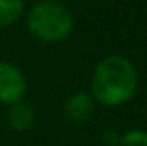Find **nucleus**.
Listing matches in <instances>:
<instances>
[{"label": "nucleus", "instance_id": "2", "mask_svg": "<svg viewBox=\"0 0 147 146\" xmlns=\"http://www.w3.org/2000/svg\"><path fill=\"white\" fill-rule=\"evenodd\" d=\"M74 19L69 9L55 0H43L28 14V29L43 43H60L70 36Z\"/></svg>", "mask_w": 147, "mask_h": 146}, {"label": "nucleus", "instance_id": "4", "mask_svg": "<svg viewBox=\"0 0 147 146\" xmlns=\"http://www.w3.org/2000/svg\"><path fill=\"white\" fill-rule=\"evenodd\" d=\"M65 117L75 122V124H84L87 122L92 113H94V98L84 91H79V93H74L69 96V100L65 102Z\"/></svg>", "mask_w": 147, "mask_h": 146}, {"label": "nucleus", "instance_id": "6", "mask_svg": "<svg viewBox=\"0 0 147 146\" xmlns=\"http://www.w3.org/2000/svg\"><path fill=\"white\" fill-rule=\"evenodd\" d=\"M24 12V0H0V28L14 24Z\"/></svg>", "mask_w": 147, "mask_h": 146}, {"label": "nucleus", "instance_id": "3", "mask_svg": "<svg viewBox=\"0 0 147 146\" xmlns=\"http://www.w3.org/2000/svg\"><path fill=\"white\" fill-rule=\"evenodd\" d=\"M26 89L28 84L22 71L10 62H0V103L12 105L21 102Z\"/></svg>", "mask_w": 147, "mask_h": 146}, {"label": "nucleus", "instance_id": "1", "mask_svg": "<svg viewBox=\"0 0 147 146\" xmlns=\"http://www.w3.org/2000/svg\"><path fill=\"white\" fill-rule=\"evenodd\" d=\"M137 86L139 74L135 65L121 55H108L94 67L91 96L105 107H118L132 100Z\"/></svg>", "mask_w": 147, "mask_h": 146}, {"label": "nucleus", "instance_id": "8", "mask_svg": "<svg viewBox=\"0 0 147 146\" xmlns=\"http://www.w3.org/2000/svg\"><path fill=\"white\" fill-rule=\"evenodd\" d=\"M101 141L106 146H118V143H120V134H116L115 131H106V132H103Z\"/></svg>", "mask_w": 147, "mask_h": 146}, {"label": "nucleus", "instance_id": "5", "mask_svg": "<svg viewBox=\"0 0 147 146\" xmlns=\"http://www.w3.org/2000/svg\"><path fill=\"white\" fill-rule=\"evenodd\" d=\"M7 122L14 131H26L34 124V110L24 102H16L10 105L7 113Z\"/></svg>", "mask_w": 147, "mask_h": 146}, {"label": "nucleus", "instance_id": "7", "mask_svg": "<svg viewBox=\"0 0 147 146\" xmlns=\"http://www.w3.org/2000/svg\"><path fill=\"white\" fill-rule=\"evenodd\" d=\"M118 146H147V132L142 129H132L120 136Z\"/></svg>", "mask_w": 147, "mask_h": 146}]
</instances>
